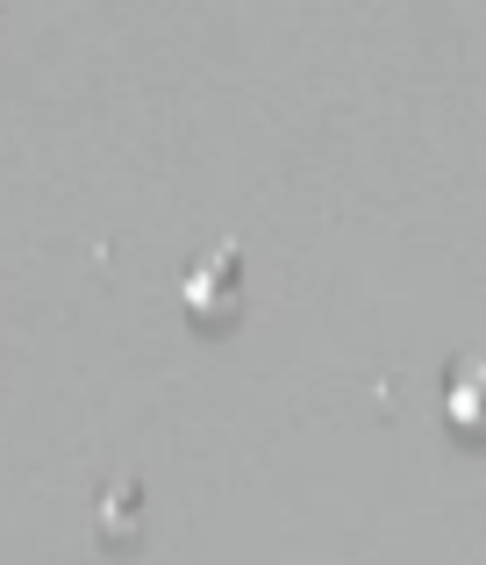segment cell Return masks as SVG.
Returning a JSON list of instances; mask_svg holds the SVG:
<instances>
[{"instance_id": "obj_1", "label": "cell", "mask_w": 486, "mask_h": 565, "mask_svg": "<svg viewBox=\"0 0 486 565\" xmlns=\"http://www.w3.org/2000/svg\"><path fill=\"white\" fill-rule=\"evenodd\" d=\"M237 287H244V258H237V244H208V250H194L186 258V273H180V294L194 308H208V316H223L229 301H237Z\"/></svg>"}, {"instance_id": "obj_3", "label": "cell", "mask_w": 486, "mask_h": 565, "mask_svg": "<svg viewBox=\"0 0 486 565\" xmlns=\"http://www.w3.org/2000/svg\"><path fill=\"white\" fill-rule=\"evenodd\" d=\"M137 509H143V487L137 480H108V487H100V523H108V530H129V523H137Z\"/></svg>"}, {"instance_id": "obj_2", "label": "cell", "mask_w": 486, "mask_h": 565, "mask_svg": "<svg viewBox=\"0 0 486 565\" xmlns=\"http://www.w3.org/2000/svg\"><path fill=\"white\" fill-rule=\"evenodd\" d=\"M444 401H451V415H458V423H486V351H465V359H451Z\"/></svg>"}]
</instances>
